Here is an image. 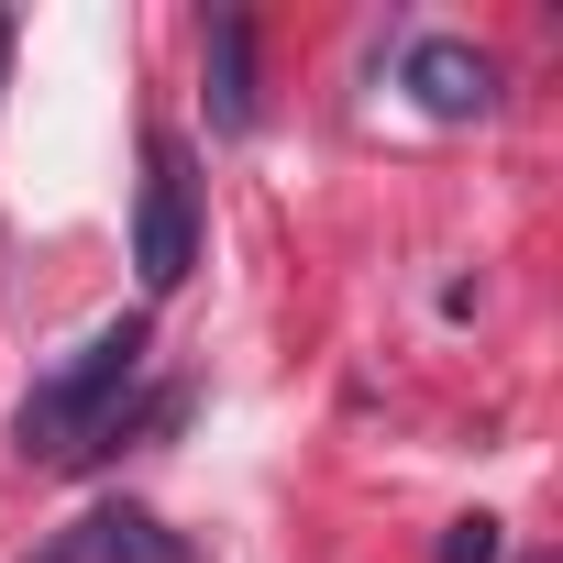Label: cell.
<instances>
[{"label": "cell", "mask_w": 563, "mask_h": 563, "mask_svg": "<svg viewBox=\"0 0 563 563\" xmlns=\"http://www.w3.org/2000/svg\"><path fill=\"white\" fill-rule=\"evenodd\" d=\"M0 67H12V12H0Z\"/></svg>", "instance_id": "obj_7"}, {"label": "cell", "mask_w": 563, "mask_h": 563, "mask_svg": "<svg viewBox=\"0 0 563 563\" xmlns=\"http://www.w3.org/2000/svg\"><path fill=\"white\" fill-rule=\"evenodd\" d=\"M497 552H508L497 519H453V530H442V563H497Z\"/></svg>", "instance_id": "obj_6"}, {"label": "cell", "mask_w": 563, "mask_h": 563, "mask_svg": "<svg viewBox=\"0 0 563 563\" xmlns=\"http://www.w3.org/2000/svg\"><path fill=\"white\" fill-rule=\"evenodd\" d=\"M199 78H210V133H254L265 89H254V23H243V12H210V45H199Z\"/></svg>", "instance_id": "obj_4"}, {"label": "cell", "mask_w": 563, "mask_h": 563, "mask_svg": "<svg viewBox=\"0 0 563 563\" xmlns=\"http://www.w3.org/2000/svg\"><path fill=\"white\" fill-rule=\"evenodd\" d=\"M398 89H409L431 122H486V111H497V56L464 45V34H420V45L398 56Z\"/></svg>", "instance_id": "obj_3"}, {"label": "cell", "mask_w": 563, "mask_h": 563, "mask_svg": "<svg viewBox=\"0 0 563 563\" xmlns=\"http://www.w3.org/2000/svg\"><path fill=\"white\" fill-rule=\"evenodd\" d=\"M188 265H199V177H188V144L155 133L144 199H133V276H144V299H166V288H188Z\"/></svg>", "instance_id": "obj_2"}, {"label": "cell", "mask_w": 563, "mask_h": 563, "mask_svg": "<svg viewBox=\"0 0 563 563\" xmlns=\"http://www.w3.org/2000/svg\"><path fill=\"white\" fill-rule=\"evenodd\" d=\"M144 354H155V332H144V310H122V321H100V332H78L45 376H34V398L12 409V442H23V464H100L111 442H122V420H133V387H144Z\"/></svg>", "instance_id": "obj_1"}, {"label": "cell", "mask_w": 563, "mask_h": 563, "mask_svg": "<svg viewBox=\"0 0 563 563\" xmlns=\"http://www.w3.org/2000/svg\"><path fill=\"white\" fill-rule=\"evenodd\" d=\"M34 563H177V541L144 519V508H89L78 530H56Z\"/></svg>", "instance_id": "obj_5"}]
</instances>
